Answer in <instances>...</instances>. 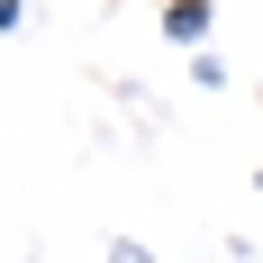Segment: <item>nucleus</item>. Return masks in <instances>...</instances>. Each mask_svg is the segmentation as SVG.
I'll use <instances>...</instances> for the list:
<instances>
[{"instance_id":"obj_3","label":"nucleus","mask_w":263,"mask_h":263,"mask_svg":"<svg viewBox=\"0 0 263 263\" xmlns=\"http://www.w3.org/2000/svg\"><path fill=\"white\" fill-rule=\"evenodd\" d=\"M100 263H163V254H155V245H136V236H109Z\"/></svg>"},{"instance_id":"obj_4","label":"nucleus","mask_w":263,"mask_h":263,"mask_svg":"<svg viewBox=\"0 0 263 263\" xmlns=\"http://www.w3.org/2000/svg\"><path fill=\"white\" fill-rule=\"evenodd\" d=\"M27 27V0H0V36H18Z\"/></svg>"},{"instance_id":"obj_1","label":"nucleus","mask_w":263,"mask_h":263,"mask_svg":"<svg viewBox=\"0 0 263 263\" xmlns=\"http://www.w3.org/2000/svg\"><path fill=\"white\" fill-rule=\"evenodd\" d=\"M209 27H218V9H209V0H163V46L200 54V46H209Z\"/></svg>"},{"instance_id":"obj_2","label":"nucleus","mask_w":263,"mask_h":263,"mask_svg":"<svg viewBox=\"0 0 263 263\" xmlns=\"http://www.w3.org/2000/svg\"><path fill=\"white\" fill-rule=\"evenodd\" d=\"M182 64H191V91H227V82H236L218 46H200V54H182Z\"/></svg>"},{"instance_id":"obj_5","label":"nucleus","mask_w":263,"mask_h":263,"mask_svg":"<svg viewBox=\"0 0 263 263\" xmlns=\"http://www.w3.org/2000/svg\"><path fill=\"white\" fill-rule=\"evenodd\" d=\"M254 191H263V163H254Z\"/></svg>"}]
</instances>
